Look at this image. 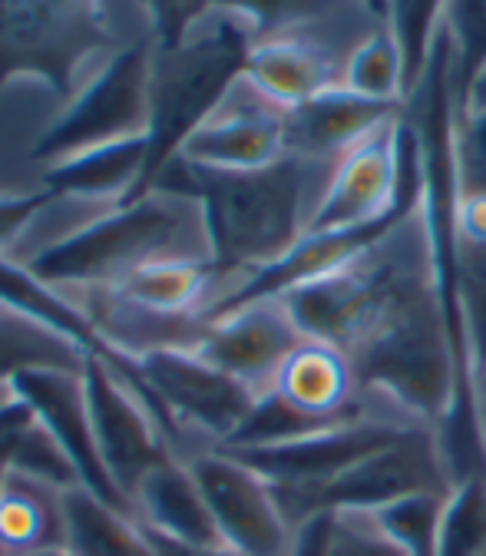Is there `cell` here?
<instances>
[{
    "mask_svg": "<svg viewBox=\"0 0 486 556\" xmlns=\"http://www.w3.org/2000/svg\"><path fill=\"white\" fill-rule=\"evenodd\" d=\"M129 365L166 414L179 460L205 447H226L258 404L255 391L208 365L199 352H156Z\"/></svg>",
    "mask_w": 486,
    "mask_h": 556,
    "instance_id": "9",
    "label": "cell"
},
{
    "mask_svg": "<svg viewBox=\"0 0 486 556\" xmlns=\"http://www.w3.org/2000/svg\"><path fill=\"white\" fill-rule=\"evenodd\" d=\"M285 119L289 110L271 103L242 74L226 93V100L216 106V113L186 139L176 160L216 173H248L271 166L289 153Z\"/></svg>",
    "mask_w": 486,
    "mask_h": 556,
    "instance_id": "12",
    "label": "cell"
},
{
    "mask_svg": "<svg viewBox=\"0 0 486 556\" xmlns=\"http://www.w3.org/2000/svg\"><path fill=\"white\" fill-rule=\"evenodd\" d=\"M90 355L53 328L0 308V381H17L30 371H84Z\"/></svg>",
    "mask_w": 486,
    "mask_h": 556,
    "instance_id": "23",
    "label": "cell"
},
{
    "mask_svg": "<svg viewBox=\"0 0 486 556\" xmlns=\"http://www.w3.org/2000/svg\"><path fill=\"white\" fill-rule=\"evenodd\" d=\"M11 470V438H0V483H4Z\"/></svg>",
    "mask_w": 486,
    "mask_h": 556,
    "instance_id": "34",
    "label": "cell"
},
{
    "mask_svg": "<svg viewBox=\"0 0 486 556\" xmlns=\"http://www.w3.org/2000/svg\"><path fill=\"white\" fill-rule=\"evenodd\" d=\"M486 553V473H470L453 483L437 520L434 556H483Z\"/></svg>",
    "mask_w": 486,
    "mask_h": 556,
    "instance_id": "25",
    "label": "cell"
},
{
    "mask_svg": "<svg viewBox=\"0 0 486 556\" xmlns=\"http://www.w3.org/2000/svg\"><path fill=\"white\" fill-rule=\"evenodd\" d=\"M271 394L311 421H337L364 404L351 362L324 341H305L278 371Z\"/></svg>",
    "mask_w": 486,
    "mask_h": 556,
    "instance_id": "18",
    "label": "cell"
},
{
    "mask_svg": "<svg viewBox=\"0 0 486 556\" xmlns=\"http://www.w3.org/2000/svg\"><path fill=\"white\" fill-rule=\"evenodd\" d=\"M146 173V139H129L103 150H90L84 156L43 166L40 186L66 195H84L97 202H132L139 182Z\"/></svg>",
    "mask_w": 486,
    "mask_h": 556,
    "instance_id": "20",
    "label": "cell"
},
{
    "mask_svg": "<svg viewBox=\"0 0 486 556\" xmlns=\"http://www.w3.org/2000/svg\"><path fill=\"white\" fill-rule=\"evenodd\" d=\"M453 491V470L434 431L413 428L394 444L374 451L347 473H341L315 501V514L368 510L381 514L413 497H447Z\"/></svg>",
    "mask_w": 486,
    "mask_h": 556,
    "instance_id": "11",
    "label": "cell"
},
{
    "mask_svg": "<svg viewBox=\"0 0 486 556\" xmlns=\"http://www.w3.org/2000/svg\"><path fill=\"white\" fill-rule=\"evenodd\" d=\"M189 470L208 504L222 543L239 556H289L295 527L278 504L271 483L226 447L192 454Z\"/></svg>",
    "mask_w": 486,
    "mask_h": 556,
    "instance_id": "10",
    "label": "cell"
},
{
    "mask_svg": "<svg viewBox=\"0 0 486 556\" xmlns=\"http://www.w3.org/2000/svg\"><path fill=\"white\" fill-rule=\"evenodd\" d=\"M14 384L21 397L30 404L34 417L47 428V434L66 451L69 460H74L87 491H93L110 507L129 514L123 494L116 491V483L110 480L106 464L100 457L84 371H30V375H21Z\"/></svg>",
    "mask_w": 486,
    "mask_h": 556,
    "instance_id": "15",
    "label": "cell"
},
{
    "mask_svg": "<svg viewBox=\"0 0 486 556\" xmlns=\"http://www.w3.org/2000/svg\"><path fill=\"white\" fill-rule=\"evenodd\" d=\"M337 163L285 153L271 166L248 173L195 169L182 160L166 166L156 186L199 195L208 216L216 245V295L208 312L252 275L282 262L308 236Z\"/></svg>",
    "mask_w": 486,
    "mask_h": 556,
    "instance_id": "1",
    "label": "cell"
},
{
    "mask_svg": "<svg viewBox=\"0 0 486 556\" xmlns=\"http://www.w3.org/2000/svg\"><path fill=\"white\" fill-rule=\"evenodd\" d=\"M60 292H66L69 302L80 308L100 352L123 362H143L156 352H199L213 328L205 315H166L126 299L113 286Z\"/></svg>",
    "mask_w": 486,
    "mask_h": 556,
    "instance_id": "14",
    "label": "cell"
},
{
    "mask_svg": "<svg viewBox=\"0 0 486 556\" xmlns=\"http://www.w3.org/2000/svg\"><path fill=\"white\" fill-rule=\"evenodd\" d=\"M84 384L100 457L132 517V494L139 483L159 464L176 457L169 421L132 365L123 358L93 352L84 368Z\"/></svg>",
    "mask_w": 486,
    "mask_h": 556,
    "instance_id": "8",
    "label": "cell"
},
{
    "mask_svg": "<svg viewBox=\"0 0 486 556\" xmlns=\"http://www.w3.org/2000/svg\"><path fill=\"white\" fill-rule=\"evenodd\" d=\"M132 520L186 546H226L186 460H166L132 494ZM229 549V546H226Z\"/></svg>",
    "mask_w": 486,
    "mask_h": 556,
    "instance_id": "17",
    "label": "cell"
},
{
    "mask_svg": "<svg viewBox=\"0 0 486 556\" xmlns=\"http://www.w3.org/2000/svg\"><path fill=\"white\" fill-rule=\"evenodd\" d=\"M11 470L34 477V480L53 486V491H74V486H84L74 460L66 457V451L47 434V428L40 421H34L30 428H24L21 434L11 438Z\"/></svg>",
    "mask_w": 486,
    "mask_h": 556,
    "instance_id": "26",
    "label": "cell"
},
{
    "mask_svg": "<svg viewBox=\"0 0 486 556\" xmlns=\"http://www.w3.org/2000/svg\"><path fill=\"white\" fill-rule=\"evenodd\" d=\"M397 113L400 110L361 100L344 87L328 90L308 100L305 106L289 110V119H285L289 153L337 163L351 153L364 136H371L384 119Z\"/></svg>",
    "mask_w": 486,
    "mask_h": 556,
    "instance_id": "16",
    "label": "cell"
},
{
    "mask_svg": "<svg viewBox=\"0 0 486 556\" xmlns=\"http://www.w3.org/2000/svg\"><path fill=\"white\" fill-rule=\"evenodd\" d=\"M328 556H410L368 510H334Z\"/></svg>",
    "mask_w": 486,
    "mask_h": 556,
    "instance_id": "27",
    "label": "cell"
},
{
    "mask_svg": "<svg viewBox=\"0 0 486 556\" xmlns=\"http://www.w3.org/2000/svg\"><path fill=\"white\" fill-rule=\"evenodd\" d=\"M341 87L351 90L361 100L404 110V103L410 97V80H407V63H404L400 43L394 37L391 17H384V24L355 50L351 63L344 70Z\"/></svg>",
    "mask_w": 486,
    "mask_h": 556,
    "instance_id": "24",
    "label": "cell"
},
{
    "mask_svg": "<svg viewBox=\"0 0 486 556\" xmlns=\"http://www.w3.org/2000/svg\"><path fill=\"white\" fill-rule=\"evenodd\" d=\"M159 262H199L216 268V245L199 195L176 186H153L123 202L84 236L43 255L30 268L53 289L119 286L139 268Z\"/></svg>",
    "mask_w": 486,
    "mask_h": 556,
    "instance_id": "4",
    "label": "cell"
},
{
    "mask_svg": "<svg viewBox=\"0 0 486 556\" xmlns=\"http://www.w3.org/2000/svg\"><path fill=\"white\" fill-rule=\"evenodd\" d=\"M444 21L453 40L460 93L476 70L486 66V0H447Z\"/></svg>",
    "mask_w": 486,
    "mask_h": 556,
    "instance_id": "28",
    "label": "cell"
},
{
    "mask_svg": "<svg viewBox=\"0 0 486 556\" xmlns=\"http://www.w3.org/2000/svg\"><path fill=\"white\" fill-rule=\"evenodd\" d=\"M0 308L17 312L30 321H40V325L53 328L56 334L77 341L80 348H87V352H100L87 318L80 315V308L74 302H69V295L47 286L34 268L14 262L8 255H0Z\"/></svg>",
    "mask_w": 486,
    "mask_h": 556,
    "instance_id": "22",
    "label": "cell"
},
{
    "mask_svg": "<svg viewBox=\"0 0 486 556\" xmlns=\"http://www.w3.org/2000/svg\"><path fill=\"white\" fill-rule=\"evenodd\" d=\"M63 494L66 491L8 470L0 483V549L8 556L66 549Z\"/></svg>",
    "mask_w": 486,
    "mask_h": 556,
    "instance_id": "19",
    "label": "cell"
},
{
    "mask_svg": "<svg viewBox=\"0 0 486 556\" xmlns=\"http://www.w3.org/2000/svg\"><path fill=\"white\" fill-rule=\"evenodd\" d=\"M453 236L463 245L486 249V192H460L457 195Z\"/></svg>",
    "mask_w": 486,
    "mask_h": 556,
    "instance_id": "31",
    "label": "cell"
},
{
    "mask_svg": "<svg viewBox=\"0 0 486 556\" xmlns=\"http://www.w3.org/2000/svg\"><path fill=\"white\" fill-rule=\"evenodd\" d=\"M53 195V189L37 186L30 192H0V255H8L14 242L24 236L30 219L43 208V202Z\"/></svg>",
    "mask_w": 486,
    "mask_h": 556,
    "instance_id": "30",
    "label": "cell"
},
{
    "mask_svg": "<svg viewBox=\"0 0 486 556\" xmlns=\"http://www.w3.org/2000/svg\"><path fill=\"white\" fill-rule=\"evenodd\" d=\"M0 556H8V553H4V549H0Z\"/></svg>",
    "mask_w": 486,
    "mask_h": 556,
    "instance_id": "35",
    "label": "cell"
},
{
    "mask_svg": "<svg viewBox=\"0 0 486 556\" xmlns=\"http://www.w3.org/2000/svg\"><path fill=\"white\" fill-rule=\"evenodd\" d=\"M453 160L460 192H486V110L457 119Z\"/></svg>",
    "mask_w": 486,
    "mask_h": 556,
    "instance_id": "29",
    "label": "cell"
},
{
    "mask_svg": "<svg viewBox=\"0 0 486 556\" xmlns=\"http://www.w3.org/2000/svg\"><path fill=\"white\" fill-rule=\"evenodd\" d=\"M483 556H486V553H483Z\"/></svg>",
    "mask_w": 486,
    "mask_h": 556,
    "instance_id": "36",
    "label": "cell"
},
{
    "mask_svg": "<svg viewBox=\"0 0 486 556\" xmlns=\"http://www.w3.org/2000/svg\"><path fill=\"white\" fill-rule=\"evenodd\" d=\"M258 30V8L202 4L199 17L176 43H153L146 173L132 199L159 182L186 139L216 113L232 84L245 74Z\"/></svg>",
    "mask_w": 486,
    "mask_h": 556,
    "instance_id": "3",
    "label": "cell"
},
{
    "mask_svg": "<svg viewBox=\"0 0 486 556\" xmlns=\"http://www.w3.org/2000/svg\"><path fill=\"white\" fill-rule=\"evenodd\" d=\"M153 43H132L103 60L90 80L66 100L56 119L40 132L34 160L53 166L113 143L150 136Z\"/></svg>",
    "mask_w": 486,
    "mask_h": 556,
    "instance_id": "7",
    "label": "cell"
},
{
    "mask_svg": "<svg viewBox=\"0 0 486 556\" xmlns=\"http://www.w3.org/2000/svg\"><path fill=\"white\" fill-rule=\"evenodd\" d=\"M139 8L90 4V0H0V93L17 77L47 84L56 97L74 100L90 80L93 60L143 43L123 30Z\"/></svg>",
    "mask_w": 486,
    "mask_h": 556,
    "instance_id": "6",
    "label": "cell"
},
{
    "mask_svg": "<svg viewBox=\"0 0 486 556\" xmlns=\"http://www.w3.org/2000/svg\"><path fill=\"white\" fill-rule=\"evenodd\" d=\"M437 286L447 292L427 195L417 189L374 239L282 299L308 341L334 344L347 355L378 325Z\"/></svg>",
    "mask_w": 486,
    "mask_h": 556,
    "instance_id": "2",
    "label": "cell"
},
{
    "mask_svg": "<svg viewBox=\"0 0 486 556\" xmlns=\"http://www.w3.org/2000/svg\"><path fill=\"white\" fill-rule=\"evenodd\" d=\"M470 417H473L479 464H483V473H486V362L470 375Z\"/></svg>",
    "mask_w": 486,
    "mask_h": 556,
    "instance_id": "33",
    "label": "cell"
},
{
    "mask_svg": "<svg viewBox=\"0 0 486 556\" xmlns=\"http://www.w3.org/2000/svg\"><path fill=\"white\" fill-rule=\"evenodd\" d=\"M328 533H331V514L308 517L305 523L295 527L289 556H328Z\"/></svg>",
    "mask_w": 486,
    "mask_h": 556,
    "instance_id": "32",
    "label": "cell"
},
{
    "mask_svg": "<svg viewBox=\"0 0 486 556\" xmlns=\"http://www.w3.org/2000/svg\"><path fill=\"white\" fill-rule=\"evenodd\" d=\"M305 341L308 338L292 318L285 299H258L213 318L199 355L265 397L271 394L278 371Z\"/></svg>",
    "mask_w": 486,
    "mask_h": 556,
    "instance_id": "13",
    "label": "cell"
},
{
    "mask_svg": "<svg viewBox=\"0 0 486 556\" xmlns=\"http://www.w3.org/2000/svg\"><path fill=\"white\" fill-rule=\"evenodd\" d=\"M63 514L69 556H156L143 527L87 486L63 494Z\"/></svg>",
    "mask_w": 486,
    "mask_h": 556,
    "instance_id": "21",
    "label": "cell"
},
{
    "mask_svg": "<svg viewBox=\"0 0 486 556\" xmlns=\"http://www.w3.org/2000/svg\"><path fill=\"white\" fill-rule=\"evenodd\" d=\"M261 30L252 43L245 77L282 110L337 90L355 50L384 24L387 4H308L258 11Z\"/></svg>",
    "mask_w": 486,
    "mask_h": 556,
    "instance_id": "5",
    "label": "cell"
}]
</instances>
